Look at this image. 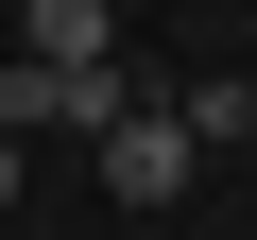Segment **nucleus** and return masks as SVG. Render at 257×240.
I'll return each mask as SVG.
<instances>
[{
  "mask_svg": "<svg viewBox=\"0 0 257 240\" xmlns=\"http://www.w3.org/2000/svg\"><path fill=\"white\" fill-rule=\"evenodd\" d=\"M120 103H138V86H120V52H18V86H0L18 138H103Z\"/></svg>",
  "mask_w": 257,
  "mask_h": 240,
  "instance_id": "obj_1",
  "label": "nucleus"
},
{
  "mask_svg": "<svg viewBox=\"0 0 257 240\" xmlns=\"http://www.w3.org/2000/svg\"><path fill=\"white\" fill-rule=\"evenodd\" d=\"M189 155H206V138H189L172 103H120V120H103V189H120V206H172Z\"/></svg>",
  "mask_w": 257,
  "mask_h": 240,
  "instance_id": "obj_2",
  "label": "nucleus"
},
{
  "mask_svg": "<svg viewBox=\"0 0 257 240\" xmlns=\"http://www.w3.org/2000/svg\"><path fill=\"white\" fill-rule=\"evenodd\" d=\"M18 52H120V35H103V0H35V18H18Z\"/></svg>",
  "mask_w": 257,
  "mask_h": 240,
  "instance_id": "obj_3",
  "label": "nucleus"
},
{
  "mask_svg": "<svg viewBox=\"0 0 257 240\" xmlns=\"http://www.w3.org/2000/svg\"><path fill=\"white\" fill-rule=\"evenodd\" d=\"M18 155H35V138H18V120H0V206H18Z\"/></svg>",
  "mask_w": 257,
  "mask_h": 240,
  "instance_id": "obj_4",
  "label": "nucleus"
}]
</instances>
